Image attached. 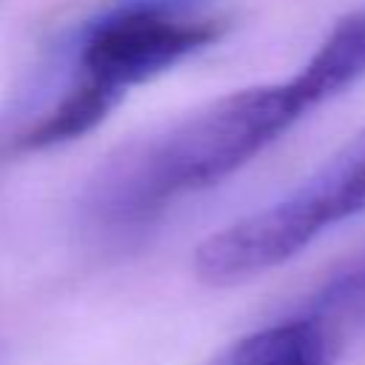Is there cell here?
I'll list each match as a JSON object with an SVG mask.
<instances>
[{
  "label": "cell",
  "instance_id": "1",
  "mask_svg": "<svg viewBox=\"0 0 365 365\" xmlns=\"http://www.w3.org/2000/svg\"><path fill=\"white\" fill-rule=\"evenodd\" d=\"M314 108L294 74L211 100L106 157L83 191V217L111 234L143 228L177 200L237 174Z\"/></svg>",
  "mask_w": 365,
  "mask_h": 365
},
{
  "label": "cell",
  "instance_id": "2",
  "mask_svg": "<svg viewBox=\"0 0 365 365\" xmlns=\"http://www.w3.org/2000/svg\"><path fill=\"white\" fill-rule=\"evenodd\" d=\"M225 17L208 0H117L86 17L63 48L66 80L6 140L9 154L46 151L97 128L140 86L220 40Z\"/></svg>",
  "mask_w": 365,
  "mask_h": 365
},
{
  "label": "cell",
  "instance_id": "3",
  "mask_svg": "<svg viewBox=\"0 0 365 365\" xmlns=\"http://www.w3.org/2000/svg\"><path fill=\"white\" fill-rule=\"evenodd\" d=\"M365 211V128L282 200L205 237L194 271L208 285H237L305 251L328 228Z\"/></svg>",
  "mask_w": 365,
  "mask_h": 365
},
{
  "label": "cell",
  "instance_id": "4",
  "mask_svg": "<svg viewBox=\"0 0 365 365\" xmlns=\"http://www.w3.org/2000/svg\"><path fill=\"white\" fill-rule=\"evenodd\" d=\"M342 348L308 317L288 314L222 348L205 365H334Z\"/></svg>",
  "mask_w": 365,
  "mask_h": 365
},
{
  "label": "cell",
  "instance_id": "5",
  "mask_svg": "<svg viewBox=\"0 0 365 365\" xmlns=\"http://www.w3.org/2000/svg\"><path fill=\"white\" fill-rule=\"evenodd\" d=\"M362 77H365V6L345 14L297 71V80L308 88L317 106L356 86Z\"/></svg>",
  "mask_w": 365,
  "mask_h": 365
},
{
  "label": "cell",
  "instance_id": "6",
  "mask_svg": "<svg viewBox=\"0 0 365 365\" xmlns=\"http://www.w3.org/2000/svg\"><path fill=\"white\" fill-rule=\"evenodd\" d=\"M314 319L339 348L365 328V251L336 265L294 311Z\"/></svg>",
  "mask_w": 365,
  "mask_h": 365
}]
</instances>
